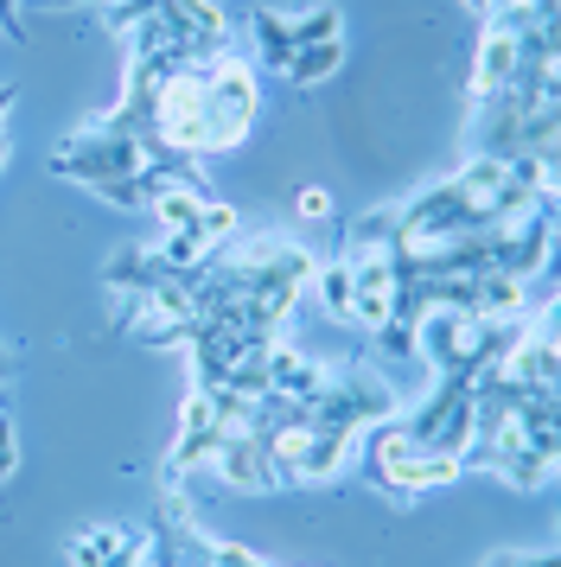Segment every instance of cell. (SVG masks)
Returning a JSON list of instances; mask_svg holds the SVG:
<instances>
[{
    "instance_id": "cell-1",
    "label": "cell",
    "mask_w": 561,
    "mask_h": 567,
    "mask_svg": "<svg viewBox=\"0 0 561 567\" xmlns=\"http://www.w3.org/2000/svg\"><path fill=\"white\" fill-rule=\"evenodd\" d=\"M357 460H364V472H370V485L389 491L396 504L428 497V491H453L459 478H466V460L421 446L402 421H377V427H364V434H357Z\"/></svg>"
},
{
    "instance_id": "cell-2",
    "label": "cell",
    "mask_w": 561,
    "mask_h": 567,
    "mask_svg": "<svg viewBox=\"0 0 561 567\" xmlns=\"http://www.w3.org/2000/svg\"><path fill=\"white\" fill-rule=\"evenodd\" d=\"M262 115V78H255L249 58L224 52H204V154H230L243 147Z\"/></svg>"
},
{
    "instance_id": "cell-3",
    "label": "cell",
    "mask_w": 561,
    "mask_h": 567,
    "mask_svg": "<svg viewBox=\"0 0 561 567\" xmlns=\"http://www.w3.org/2000/svg\"><path fill=\"white\" fill-rule=\"evenodd\" d=\"M224 434H230V427H224V414H217V402H211V389H185V409H178V440H173V453H166V478L204 472Z\"/></svg>"
},
{
    "instance_id": "cell-4",
    "label": "cell",
    "mask_w": 561,
    "mask_h": 567,
    "mask_svg": "<svg viewBox=\"0 0 561 567\" xmlns=\"http://www.w3.org/2000/svg\"><path fill=\"white\" fill-rule=\"evenodd\" d=\"M204 472H217L230 491H243V497H262V491H280L275 478V460H268V440L262 434H224L217 440V453Z\"/></svg>"
},
{
    "instance_id": "cell-5",
    "label": "cell",
    "mask_w": 561,
    "mask_h": 567,
    "mask_svg": "<svg viewBox=\"0 0 561 567\" xmlns=\"http://www.w3.org/2000/svg\"><path fill=\"white\" fill-rule=\"evenodd\" d=\"M517 64H523V27H510V20H484L479 58H472V103H491L498 90H510Z\"/></svg>"
},
{
    "instance_id": "cell-6",
    "label": "cell",
    "mask_w": 561,
    "mask_h": 567,
    "mask_svg": "<svg viewBox=\"0 0 561 567\" xmlns=\"http://www.w3.org/2000/svg\"><path fill=\"white\" fill-rule=\"evenodd\" d=\"M338 64H345V39H319V45H300V52L287 58L280 78L294 83V90H319L326 78H338Z\"/></svg>"
},
{
    "instance_id": "cell-7",
    "label": "cell",
    "mask_w": 561,
    "mask_h": 567,
    "mask_svg": "<svg viewBox=\"0 0 561 567\" xmlns=\"http://www.w3.org/2000/svg\"><path fill=\"white\" fill-rule=\"evenodd\" d=\"M249 45H255V58H262L268 71H287V58H294L287 13H275V7H255V13H249Z\"/></svg>"
},
{
    "instance_id": "cell-8",
    "label": "cell",
    "mask_w": 561,
    "mask_h": 567,
    "mask_svg": "<svg viewBox=\"0 0 561 567\" xmlns=\"http://www.w3.org/2000/svg\"><path fill=\"white\" fill-rule=\"evenodd\" d=\"M204 205H211V198H204L198 185H173V192H160V198H147V210L160 217V230H192Z\"/></svg>"
},
{
    "instance_id": "cell-9",
    "label": "cell",
    "mask_w": 561,
    "mask_h": 567,
    "mask_svg": "<svg viewBox=\"0 0 561 567\" xmlns=\"http://www.w3.org/2000/svg\"><path fill=\"white\" fill-rule=\"evenodd\" d=\"M313 287H319L326 319H345V326H351V261L338 256V261H326V268H313Z\"/></svg>"
},
{
    "instance_id": "cell-10",
    "label": "cell",
    "mask_w": 561,
    "mask_h": 567,
    "mask_svg": "<svg viewBox=\"0 0 561 567\" xmlns=\"http://www.w3.org/2000/svg\"><path fill=\"white\" fill-rule=\"evenodd\" d=\"M122 542H128V529H115V523H96V529L71 536V567H109Z\"/></svg>"
},
{
    "instance_id": "cell-11",
    "label": "cell",
    "mask_w": 561,
    "mask_h": 567,
    "mask_svg": "<svg viewBox=\"0 0 561 567\" xmlns=\"http://www.w3.org/2000/svg\"><path fill=\"white\" fill-rule=\"evenodd\" d=\"M287 32H294V52L300 45H319V39H345V20H338V7H306V13H287Z\"/></svg>"
},
{
    "instance_id": "cell-12",
    "label": "cell",
    "mask_w": 561,
    "mask_h": 567,
    "mask_svg": "<svg viewBox=\"0 0 561 567\" xmlns=\"http://www.w3.org/2000/svg\"><path fill=\"white\" fill-rule=\"evenodd\" d=\"M192 230L204 236V249H224V243H236V210L230 205H204Z\"/></svg>"
},
{
    "instance_id": "cell-13",
    "label": "cell",
    "mask_w": 561,
    "mask_h": 567,
    "mask_svg": "<svg viewBox=\"0 0 561 567\" xmlns=\"http://www.w3.org/2000/svg\"><path fill=\"white\" fill-rule=\"evenodd\" d=\"M198 567H268V561H262L255 548H243V542H211Z\"/></svg>"
},
{
    "instance_id": "cell-14",
    "label": "cell",
    "mask_w": 561,
    "mask_h": 567,
    "mask_svg": "<svg viewBox=\"0 0 561 567\" xmlns=\"http://www.w3.org/2000/svg\"><path fill=\"white\" fill-rule=\"evenodd\" d=\"M294 210H300L306 224H319V217H332V192L326 185H306L300 198H294Z\"/></svg>"
},
{
    "instance_id": "cell-15",
    "label": "cell",
    "mask_w": 561,
    "mask_h": 567,
    "mask_svg": "<svg viewBox=\"0 0 561 567\" xmlns=\"http://www.w3.org/2000/svg\"><path fill=\"white\" fill-rule=\"evenodd\" d=\"M26 7H45V13H64V7H109V0H26Z\"/></svg>"
},
{
    "instance_id": "cell-16",
    "label": "cell",
    "mask_w": 561,
    "mask_h": 567,
    "mask_svg": "<svg viewBox=\"0 0 561 567\" xmlns=\"http://www.w3.org/2000/svg\"><path fill=\"white\" fill-rule=\"evenodd\" d=\"M459 7H466V13H472L479 27H484V20H491V13H498V0H459Z\"/></svg>"
},
{
    "instance_id": "cell-17",
    "label": "cell",
    "mask_w": 561,
    "mask_h": 567,
    "mask_svg": "<svg viewBox=\"0 0 561 567\" xmlns=\"http://www.w3.org/2000/svg\"><path fill=\"white\" fill-rule=\"evenodd\" d=\"M20 103V90H13V83H0V128H7V109Z\"/></svg>"
},
{
    "instance_id": "cell-18",
    "label": "cell",
    "mask_w": 561,
    "mask_h": 567,
    "mask_svg": "<svg viewBox=\"0 0 561 567\" xmlns=\"http://www.w3.org/2000/svg\"><path fill=\"white\" fill-rule=\"evenodd\" d=\"M7 159H13V141H7V128H0V173H7Z\"/></svg>"
}]
</instances>
